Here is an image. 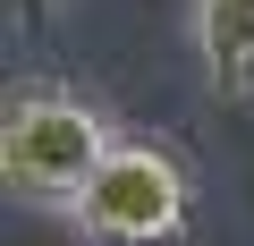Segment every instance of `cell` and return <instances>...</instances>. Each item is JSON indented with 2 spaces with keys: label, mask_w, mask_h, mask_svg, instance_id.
Segmentation results:
<instances>
[{
  "label": "cell",
  "mask_w": 254,
  "mask_h": 246,
  "mask_svg": "<svg viewBox=\"0 0 254 246\" xmlns=\"http://www.w3.org/2000/svg\"><path fill=\"white\" fill-rule=\"evenodd\" d=\"M119 136L102 128V110L60 93V85H34L9 102V128H0V178L26 204H76V187L93 178V162L110 153Z\"/></svg>",
  "instance_id": "obj_1"
},
{
  "label": "cell",
  "mask_w": 254,
  "mask_h": 246,
  "mask_svg": "<svg viewBox=\"0 0 254 246\" xmlns=\"http://www.w3.org/2000/svg\"><path fill=\"white\" fill-rule=\"evenodd\" d=\"M187 170L161 153V145H136V136H119L102 162H93V178L76 187V229H85V246H178V229H187Z\"/></svg>",
  "instance_id": "obj_2"
},
{
  "label": "cell",
  "mask_w": 254,
  "mask_h": 246,
  "mask_svg": "<svg viewBox=\"0 0 254 246\" xmlns=\"http://www.w3.org/2000/svg\"><path fill=\"white\" fill-rule=\"evenodd\" d=\"M203 68L220 93H254V0H203Z\"/></svg>",
  "instance_id": "obj_3"
},
{
  "label": "cell",
  "mask_w": 254,
  "mask_h": 246,
  "mask_svg": "<svg viewBox=\"0 0 254 246\" xmlns=\"http://www.w3.org/2000/svg\"><path fill=\"white\" fill-rule=\"evenodd\" d=\"M26 9H51V0H26Z\"/></svg>",
  "instance_id": "obj_4"
}]
</instances>
